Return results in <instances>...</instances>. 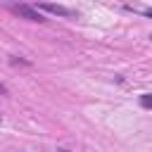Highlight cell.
<instances>
[{"label":"cell","mask_w":152,"mask_h":152,"mask_svg":"<svg viewBox=\"0 0 152 152\" xmlns=\"http://www.w3.org/2000/svg\"><path fill=\"white\" fill-rule=\"evenodd\" d=\"M12 10H14L19 17L28 19V21H45V17H43L36 7H31V5H12Z\"/></svg>","instance_id":"6da1fadb"},{"label":"cell","mask_w":152,"mask_h":152,"mask_svg":"<svg viewBox=\"0 0 152 152\" xmlns=\"http://www.w3.org/2000/svg\"><path fill=\"white\" fill-rule=\"evenodd\" d=\"M38 12H50V14H57V17H74V12L69 7H62V5H52V2H40L36 5Z\"/></svg>","instance_id":"7a4b0ae2"},{"label":"cell","mask_w":152,"mask_h":152,"mask_svg":"<svg viewBox=\"0 0 152 152\" xmlns=\"http://www.w3.org/2000/svg\"><path fill=\"white\" fill-rule=\"evenodd\" d=\"M140 104H142V107H150V109H152V95H142V97H140Z\"/></svg>","instance_id":"3957f363"},{"label":"cell","mask_w":152,"mask_h":152,"mask_svg":"<svg viewBox=\"0 0 152 152\" xmlns=\"http://www.w3.org/2000/svg\"><path fill=\"white\" fill-rule=\"evenodd\" d=\"M128 10H135V12H142V14L152 17V7H142V10H138V7H128Z\"/></svg>","instance_id":"277c9868"},{"label":"cell","mask_w":152,"mask_h":152,"mask_svg":"<svg viewBox=\"0 0 152 152\" xmlns=\"http://www.w3.org/2000/svg\"><path fill=\"white\" fill-rule=\"evenodd\" d=\"M0 93H2V95H5V93H7V88H5V86H2V83H0Z\"/></svg>","instance_id":"5b68a950"},{"label":"cell","mask_w":152,"mask_h":152,"mask_svg":"<svg viewBox=\"0 0 152 152\" xmlns=\"http://www.w3.org/2000/svg\"><path fill=\"white\" fill-rule=\"evenodd\" d=\"M57 152H69V150H64V147H57Z\"/></svg>","instance_id":"8992f818"},{"label":"cell","mask_w":152,"mask_h":152,"mask_svg":"<svg viewBox=\"0 0 152 152\" xmlns=\"http://www.w3.org/2000/svg\"><path fill=\"white\" fill-rule=\"evenodd\" d=\"M0 124H2V114H0Z\"/></svg>","instance_id":"52a82bcc"}]
</instances>
